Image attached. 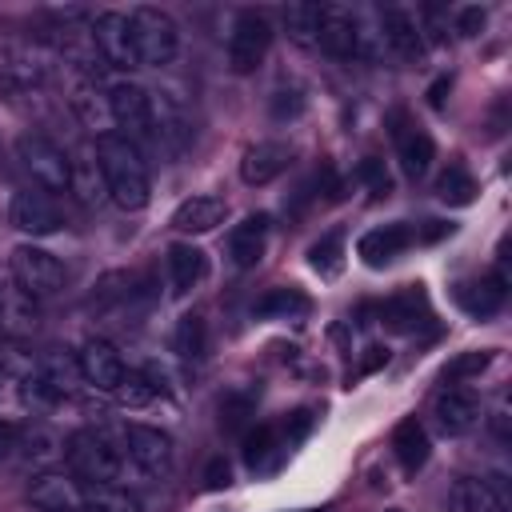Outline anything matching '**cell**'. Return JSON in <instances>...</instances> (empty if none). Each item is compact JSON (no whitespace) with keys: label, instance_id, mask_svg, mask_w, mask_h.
<instances>
[{"label":"cell","instance_id":"cell-23","mask_svg":"<svg viewBox=\"0 0 512 512\" xmlns=\"http://www.w3.org/2000/svg\"><path fill=\"white\" fill-rule=\"evenodd\" d=\"M428 432H424V424L416 420V416H408V420H400L396 424V432H392V452H396V460H400V468L412 476V472H420L424 464H428Z\"/></svg>","mask_w":512,"mask_h":512},{"label":"cell","instance_id":"cell-15","mask_svg":"<svg viewBox=\"0 0 512 512\" xmlns=\"http://www.w3.org/2000/svg\"><path fill=\"white\" fill-rule=\"evenodd\" d=\"M268 232H272V220H268L264 212L244 216V220L228 232V260H232V268H240V272L256 268V264L264 260V252H268Z\"/></svg>","mask_w":512,"mask_h":512},{"label":"cell","instance_id":"cell-33","mask_svg":"<svg viewBox=\"0 0 512 512\" xmlns=\"http://www.w3.org/2000/svg\"><path fill=\"white\" fill-rule=\"evenodd\" d=\"M316 24H320V4H288L284 8V28L296 44H316Z\"/></svg>","mask_w":512,"mask_h":512},{"label":"cell","instance_id":"cell-20","mask_svg":"<svg viewBox=\"0 0 512 512\" xmlns=\"http://www.w3.org/2000/svg\"><path fill=\"white\" fill-rule=\"evenodd\" d=\"M508 496L500 484L492 480H476V476H460L448 488V512H504Z\"/></svg>","mask_w":512,"mask_h":512},{"label":"cell","instance_id":"cell-42","mask_svg":"<svg viewBox=\"0 0 512 512\" xmlns=\"http://www.w3.org/2000/svg\"><path fill=\"white\" fill-rule=\"evenodd\" d=\"M204 480H208V488H220V484H228V464H224V460H212Z\"/></svg>","mask_w":512,"mask_h":512},{"label":"cell","instance_id":"cell-10","mask_svg":"<svg viewBox=\"0 0 512 512\" xmlns=\"http://www.w3.org/2000/svg\"><path fill=\"white\" fill-rule=\"evenodd\" d=\"M316 44L332 60H352L360 52V16L352 8H344V4H320Z\"/></svg>","mask_w":512,"mask_h":512},{"label":"cell","instance_id":"cell-24","mask_svg":"<svg viewBox=\"0 0 512 512\" xmlns=\"http://www.w3.org/2000/svg\"><path fill=\"white\" fill-rule=\"evenodd\" d=\"M228 204L220 196H192L172 212V228L176 232H212L224 220Z\"/></svg>","mask_w":512,"mask_h":512},{"label":"cell","instance_id":"cell-11","mask_svg":"<svg viewBox=\"0 0 512 512\" xmlns=\"http://www.w3.org/2000/svg\"><path fill=\"white\" fill-rule=\"evenodd\" d=\"M8 224L16 232H28V236H52L64 228V216H60V204L48 196V192H16L12 204H8Z\"/></svg>","mask_w":512,"mask_h":512},{"label":"cell","instance_id":"cell-12","mask_svg":"<svg viewBox=\"0 0 512 512\" xmlns=\"http://www.w3.org/2000/svg\"><path fill=\"white\" fill-rule=\"evenodd\" d=\"M28 500L40 512H80L84 508V484L72 472L60 468H44L32 476L28 484Z\"/></svg>","mask_w":512,"mask_h":512},{"label":"cell","instance_id":"cell-6","mask_svg":"<svg viewBox=\"0 0 512 512\" xmlns=\"http://www.w3.org/2000/svg\"><path fill=\"white\" fill-rule=\"evenodd\" d=\"M268 48H272V24H268V16L256 12V8L236 12L232 32H228V68L236 76H248V72H256L264 64Z\"/></svg>","mask_w":512,"mask_h":512},{"label":"cell","instance_id":"cell-38","mask_svg":"<svg viewBox=\"0 0 512 512\" xmlns=\"http://www.w3.org/2000/svg\"><path fill=\"white\" fill-rule=\"evenodd\" d=\"M488 360H492L488 352H468V356H460L456 364H448V368H444V380H452V384H456L460 376H476L480 368H488Z\"/></svg>","mask_w":512,"mask_h":512},{"label":"cell","instance_id":"cell-18","mask_svg":"<svg viewBox=\"0 0 512 512\" xmlns=\"http://www.w3.org/2000/svg\"><path fill=\"white\" fill-rule=\"evenodd\" d=\"M432 416H436V428L444 436H464L480 420V400L468 388H444L432 404Z\"/></svg>","mask_w":512,"mask_h":512},{"label":"cell","instance_id":"cell-37","mask_svg":"<svg viewBox=\"0 0 512 512\" xmlns=\"http://www.w3.org/2000/svg\"><path fill=\"white\" fill-rule=\"evenodd\" d=\"M64 400V392H56L44 376H28L24 380V404H32V408H52V404H60Z\"/></svg>","mask_w":512,"mask_h":512},{"label":"cell","instance_id":"cell-26","mask_svg":"<svg viewBox=\"0 0 512 512\" xmlns=\"http://www.w3.org/2000/svg\"><path fill=\"white\" fill-rule=\"evenodd\" d=\"M0 328L12 336H24L36 328V300L16 284L0 292Z\"/></svg>","mask_w":512,"mask_h":512},{"label":"cell","instance_id":"cell-14","mask_svg":"<svg viewBox=\"0 0 512 512\" xmlns=\"http://www.w3.org/2000/svg\"><path fill=\"white\" fill-rule=\"evenodd\" d=\"M380 40L396 60L424 56V24L408 8H380Z\"/></svg>","mask_w":512,"mask_h":512},{"label":"cell","instance_id":"cell-25","mask_svg":"<svg viewBox=\"0 0 512 512\" xmlns=\"http://www.w3.org/2000/svg\"><path fill=\"white\" fill-rule=\"evenodd\" d=\"M380 320L396 332H412L420 320H428V308H424V292L420 288H404L400 296L384 300L380 304Z\"/></svg>","mask_w":512,"mask_h":512},{"label":"cell","instance_id":"cell-43","mask_svg":"<svg viewBox=\"0 0 512 512\" xmlns=\"http://www.w3.org/2000/svg\"><path fill=\"white\" fill-rule=\"evenodd\" d=\"M368 352H372V356L364 360V372H372L376 364H384V360H388V352H384V348H368Z\"/></svg>","mask_w":512,"mask_h":512},{"label":"cell","instance_id":"cell-41","mask_svg":"<svg viewBox=\"0 0 512 512\" xmlns=\"http://www.w3.org/2000/svg\"><path fill=\"white\" fill-rule=\"evenodd\" d=\"M16 440H20V424H12V420H0V460L16 456Z\"/></svg>","mask_w":512,"mask_h":512},{"label":"cell","instance_id":"cell-8","mask_svg":"<svg viewBox=\"0 0 512 512\" xmlns=\"http://www.w3.org/2000/svg\"><path fill=\"white\" fill-rule=\"evenodd\" d=\"M16 156L24 164V172L32 176V184L40 192H68V152L60 144H52L48 136H20L16 140Z\"/></svg>","mask_w":512,"mask_h":512},{"label":"cell","instance_id":"cell-44","mask_svg":"<svg viewBox=\"0 0 512 512\" xmlns=\"http://www.w3.org/2000/svg\"><path fill=\"white\" fill-rule=\"evenodd\" d=\"M388 512H404V508H388Z\"/></svg>","mask_w":512,"mask_h":512},{"label":"cell","instance_id":"cell-7","mask_svg":"<svg viewBox=\"0 0 512 512\" xmlns=\"http://www.w3.org/2000/svg\"><path fill=\"white\" fill-rule=\"evenodd\" d=\"M8 264H12V284H16V288H24L32 300L56 296V292L64 288V264H60L48 248L16 244Z\"/></svg>","mask_w":512,"mask_h":512},{"label":"cell","instance_id":"cell-31","mask_svg":"<svg viewBox=\"0 0 512 512\" xmlns=\"http://www.w3.org/2000/svg\"><path fill=\"white\" fill-rule=\"evenodd\" d=\"M436 196H440L444 204H472L476 180L468 176L464 164H448V168L440 172V180H436Z\"/></svg>","mask_w":512,"mask_h":512},{"label":"cell","instance_id":"cell-1","mask_svg":"<svg viewBox=\"0 0 512 512\" xmlns=\"http://www.w3.org/2000/svg\"><path fill=\"white\" fill-rule=\"evenodd\" d=\"M92 148H96V160L104 172L108 200L124 212H140L148 204V164H144L140 148L132 140H124L120 132H100Z\"/></svg>","mask_w":512,"mask_h":512},{"label":"cell","instance_id":"cell-21","mask_svg":"<svg viewBox=\"0 0 512 512\" xmlns=\"http://www.w3.org/2000/svg\"><path fill=\"white\" fill-rule=\"evenodd\" d=\"M412 240H416V236H412L408 224H380V228H368V232L360 236L356 252H360V260H364L368 268H380V264L396 260Z\"/></svg>","mask_w":512,"mask_h":512},{"label":"cell","instance_id":"cell-3","mask_svg":"<svg viewBox=\"0 0 512 512\" xmlns=\"http://www.w3.org/2000/svg\"><path fill=\"white\" fill-rule=\"evenodd\" d=\"M132 44L140 68H164L180 52V28L164 8H132Z\"/></svg>","mask_w":512,"mask_h":512},{"label":"cell","instance_id":"cell-39","mask_svg":"<svg viewBox=\"0 0 512 512\" xmlns=\"http://www.w3.org/2000/svg\"><path fill=\"white\" fill-rule=\"evenodd\" d=\"M360 180H364L376 196H388V188H392V180H388V172L380 168V160H376V156H368V160L360 164Z\"/></svg>","mask_w":512,"mask_h":512},{"label":"cell","instance_id":"cell-13","mask_svg":"<svg viewBox=\"0 0 512 512\" xmlns=\"http://www.w3.org/2000/svg\"><path fill=\"white\" fill-rule=\"evenodd\" d=\"M76 372H80V380L92 384L96 392H116V384L124 380L128 368H124L120 352H116L108 340L92 336V340H84L80 352H76Z\"/></svg>","mask_w":512,"mask_h":512},{"label":"cell","instance_id":"cell-40","mask_svg":"<svg viewBox=\"0 0 512 512\" xmlns=\"http://www.w3.org/2000/svg\"><path fill=\"white\" fill-rule=\"evenodd\" d=\"M480 28H484V12H480V8H464V12L456 16V32H460V36H476Z\"/></svg>","mask_w":512,"mask_h":512},{"label":"cell","instance_id":"cell-30","mask_svg":"<svg viewBox=\"0 0 512 512\" xmlns=\"http://www.w3.org/2000/svg\"><path fill=\"white\" fill-rule=\"evenodd\" d=\"M308 312V296L296 288H272L268 296L256 300V316H276V320H296Z\"/></svg>","mask_w":512,"mask_h":512},{"label":"cell","instance_id":"cell-19","mask_svg":"<svg viewBox=\"0 0 512 512\" xmlns=\"http://www.w3.org/2000/svg\"><path fill=\"white\" fill-rule=\"evenodd\" d=\"M288 164H292V148H288V144H280V140H260V144H252V148L244 152V160H240V180L252 184V188H260V184H272Z\"/></svg>","mask_w":512,"mask_h":512},{"label":"cell","instance_id":"cell-22","mask_svg":"<svg viewBox=\"0 0 512 512\" xmlns=\"http://www.w3.org/2000/svg\"><path fill=\"white\" fill-rule=\"evenodd\" d=\"M68 192H76L80 204H100V200H108L104 172H100V160H96V148H92V144H84L76 156H68Z\"/></svg>","mask_w":512,"mask_h":512},{"label":"cell","instance_id":"cell-45","mask_svg":"<svg viewBox=\"0 0 512 512\" xmlns=\"http://www.w3.org/2000/svg\"><path fill=\"white\" fill-rule=\"evenodd\" d=\"M80 512H88V508H80Z\"/></svg>","mask_w":512,"mask_h":512},{"label":"cell","instance_id":"cell-27","mask_svg":"<svg viewBox=\"0 0 512 512\" xmlns=\"http://www.w3.org/2000/svg\"><path fill=\"white\" fill-rule=\"evenodd\" d=\"M88 512H144V500L128 484H84Z\"/></svg>","mask_w":512,"mask_h":512},{"label":"cell","instance_id":"cell-9","mask_svg":"<svg viewBox=\"0 0 512 512\" xmlns=\"http://www.w3.org/2000/svg\"><path fill=\"white\" fill-rule=\"evenodd\" d=\"M92 48L108 68H140L136 64V44H132V20L128 12H100L92 20Z\"/></svg>","mask_w":512,"mask_h":512},{"label":"cell","instance_id":"cell-5","mask_svg":"<svg viewBox=\"0 0 512 512\" xmlns=\"http://www.w3.org/2000/svg\"><path fill=\"white\" fill-rule=\"evenodd\" d=\"M120 456H124V472L132 468L140 480H160L172 468V436L152 424H128Z\"/></svg>","mask_w":512,"mask_h":512},{"label":"cell","instance_id":"cell-32","mask_svg":"<svg viewBox=\"0 0 512 512\" xmlns=\"http://www.w3.org/2000/svg\"><path fill=\"white\" fill-rule=\"evenodd\" d=\"M208 348V332H204V320L200 316H184L172 332V352L184 356V360H200Z\"/></svg>","mask_w":512,"mask_h":512},{"label":"cell","instance_id":"cell-2","mask_svg":"<svg viewBox=\"0 0 512 512\" xmlns=\"http://www.w3.org/2000/svg\"><path fill=\"white\" fill-rule=\"evenodd\" d=\"M64 460H68V472L80 484H120L124 480V456H120V448H112L108 436H100L92 428L68 436Z\"/></svg>","mask_w":512,"mask_h":512},{"label":"cell","instance_id":"cell-28","mask_svg":"<svg viewBox=\"0 0 512 512\" xmlns=\"http://www.w3.org/2000/svg\"><path fill=\"white\" fill-rule=\"evenodd\" d=\"M68 104L76 108V116H80L88 128H104V120H112V116H108V96H100V88H96L92 76H80V80L72 84Z\"/></svg>","mask_w":512,"mask_h":512},{"label":"cell","instance_id":"cell-35","mask_svg":"<svg viewBox=\"0 0 512 512\" xmlns=\"http://www.w3.org/2000/svg\"><path fill=\"white\" fill-rule=\"evenodd\" d=\"M112 396H116L120 404H128V408H144V404L156 396V384H152V376H148V372H132V368H128Z\"/></svg>","mask_w":512,"mask_h":512},{"label":"cell","instance_id":"cell-17","mask_svg":"<svg viewBox=\"0 0 512 512\" xmlns=\"http://www.w3.org/2000/svg\"><path fill=\"white\" fill-rule=\"evenodd\" d=\"M164 272H168V292H172V296H188V292L204 280L208 260H204V252H200L196 244L176 240V244L164 248Z\"/></svg>","mask_w":512,"mask_h":512},{"label":"cell","instance_id":"cell-29","mask_svg":"<svg viewBox=\"0 0 512 512\" xmlns=\"http://www.w3.org/2000/svg\"><path fill=\"white\" fill-rule=\"evenodd\" d=\"M460 304H464L468 312H476V316L496 312V308L504 304V276H488V280H480V284H464V288H460Z\"/></svg>","mask_w":512,"mask_h":512},{"label":"cell","instance_id":"cell-16","mask_svg":"<svg viewBox=\"0 0 512 512\" xmlns=\"http://www.w3.org/2000/svg\"><path fill=\"white\" fill-rule=\"evenodd\" d=\"M392 140H396V156H400V164H404V172L408 176H424L428 168H432V160H436V144H432V136L424 132V128H416L404 112H392Z\"/></svg>","mask_w":512,"mask_h":512},{"label":"cell","instance_id":"cell-34","mask_svg":"<svg viewBox=\"0 0 512 512\" xmlns=\"http://www.w3.org/2000/svg\"><path fill=\"white\" fill-rule=\"evenodd\" d=\"M308 256H312V268H316L320 276H336V272L344 268V236H340V232L320 236Z\"/></svg>","mask_w":512,"mask_h":512},{"label":"cell","instance_id":"cell-36","mask_svg":"<svg viewBox=\"0 0 512 512\" xmlns=\"http://www.w3.org/2000/svg\"><path fill=\"white\" fill-rule=\"evenodd\" d=\"M272 448H276V428H272V424H256V428L244 436V460H248L252 468H260Z\"/></svg>","mask_w":512,"mask_h":512},{"label":"cell","instance_id":"cell-4","mask_svg":"<svg viewBox=\"0 0 512 512\" xmlns=\"http://www.w3.org/2000/svg\"><path fill=\"white\" fill-rule=\"evenodd\" d=\"M108 116H112V124L120 128V136L132 140L136 148L160 140V136H156V108H152V96H148V88L136 84V80H116V84L108 88Z\"/></svg>","mask_w":512,"mask_h":512}]
</instances>
